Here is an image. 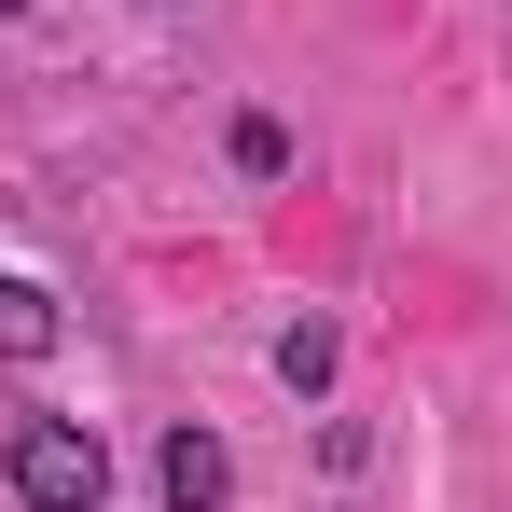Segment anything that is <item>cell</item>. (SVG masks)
I'll return each instance as SVG.
<instances>
[{
	"instance_id": "obj_6",
	"label": "cell",
	"mask_w": 512,
	"mask_h": 512,
	"mask_svg": "<svg viewBox=\"0 0 512 512\" xmlns=\"http://www.w3.org/2000/svg\"><path fill=\"white\" fill-rule=\"evenodd\" d=\"M0 14H28V0H0Z\"/></svg>"
},
{
	"instance_id": "obj_1",
	"label": "cell",
	"mask_w": 512,
	"mask_h": 512,
	"mask_svg": "<svg viewBox=\"0 0 512 512\" xmlns=\"http://www.w3.org/2000/svg\"><path fill=\"white\" fill-rule=\"evenodd\" d=\"M0 471H14V499H28V512H111V443H97L84 416H28Z\"/></svg>"
},
{
	"instance_id": "obj_4",
	"label": "cell",
	"mask_w": 512,
	"mask_h": 512,
	"mask_svg": "<svg viewBox=\"0 0 512 512\" xmlns=\"http://www.w3.org/2000/svg\"><path fill=\"white\" fill-rule=\"evenodd\" d=\"M56 346V291L42 277H0V360H42Z\"/></svg>"
},
{
	"instance_id": "obj_5",
	"label": "cell",
	"mask_w": 512,
	"mask_h": 512,
	"mask_svg": "<svg viewBox=\"0 0 512 512\" xmlns=\"http://www.w3.org/2000/svg\"><path fill=\"white\" fill-rule=\"evenodd\" d=\"M222 153H236V180H291V125H277V111H236Z\"/></svg>"
},
{
	"instance_id": "obj_3",
	"label": "cell",
	"mask_w": 512,
	"mask_h": 512,
	"mask_svg": "<svg viewBox=\"0 0 512 512\" xmlns=\"http://www.w3.org/2000/svg\"><path fill=\"white\" fill-rule=\"evenodd\" d=\"M333 360H346L333 319H291V333H277V388H291V402H319V388H333Z\"/></svg>"
},
{
	"instance_id": "obj_2",
	"label": "cell",
	"mask_w": 512,
	"mask_h": 512,
	"mask_svg": "<svg viewBox=\"0 0 512 512\" xmlns=\"http://www.w3.org/2000/svg\"><path fill=\"white\" fill-rule=\"evenodd\" d=\"M153 485H167V512H222V499H236V457H222V429H167Z\"/></svg>"
}]
</instances>
